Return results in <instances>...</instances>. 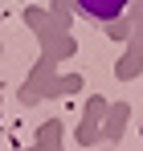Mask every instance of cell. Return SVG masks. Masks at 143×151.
Wrapping results in <instances>:
<instances>
[{
    "mask_svg": "<svg viewBox=\"0 0 143 151\" xmlns=\"http://www.w3.org/2000/svg\"><path fill=\"white\" fill-rule=\"evenodd\" d=\"M131 0H74V8L90 21H119Z\"/></svg>",
    "mask_w": 143,
    "mask_h": 151,
    "instance_id": "1",
    "label": "cell"
}]
</instances>
